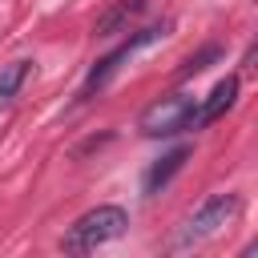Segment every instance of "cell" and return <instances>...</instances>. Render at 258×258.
Masks as SVG:
<instances>
[{"label":"cell","mask_w":258,"mask_h":258,"mask_svg":"<svg viewBox=\"0 0 258 258\" xmlns=\"http://www.w3.org/2000/svg\"><path fill=\"white\" fill-rule=\"evenodd\" d=\"M125 226H129V214H125L121 206H97V210L81 214V218L64 230L60 250H64V254H89V250H97V246L121 238Z\"/></svg>","instance_id":"7a4b0ae2"},{"label":"cell","mask_w":258,"mask_h":258,"mask_svg":"<svg viewBox=\"0 0 258 258\" xmlns=\"http://www.w3.org/2000/svg\"><path fill=\"white\" fill-rule=\"evenodd\" d=\"M145 8H149V0H113V4L97 16L93 36H117V32H129V28L141 20Z\"/></svg>","instance_id":"5b68a950"},{"label":"cell","mask_w":258,"mask_h":258,"mask_svg":"<svg viewBox=\"0 0 258 258\" xmlns=\"http://www.w3.org/2000/svg\"><path fill=\"white\" fill-rule=\"evenodd\" d=\"M234 101H238V77L218 81V85H214V93L198 105V129H202V125H210V121H218V117H222Z\"/></svg>","instance_id":"52a82bcc"},{"label":"cell","mask_w":258,"mask_h":258,"mask_svg":"<svg viewBox=\"0 0 258 258\" xmlns=\"http://www.w3.org/2000/svg\"><path fill=\"white\" fill-rule=\"evenodd\" d=\"M137 129L145 137H173L181 129H198V101L189 93H169L137 117Z\"/></svg>","instance_id":"277c9868"},{"label":"cell","mask_w":258,"mask_h":258,"mask_svg":"<svg viewBox=\"0 0 258 258\" xmlns=\"http://www.w3.org/2000/svg\"><path fill=\"white\" fill-rule=\"evenodd\" d=\"M214 60H222V44H206V48H198V52H194V56H189V60L177 69V77H181V81H189V77L206 73Z\"/></svg>","instance_id":"9c48e42d"},{"label":"cell","mask_w":258,"mask_h":258,"mask_svg":"<svg viewBox=\"0 0 258 258\" xmlns=\"http://www.w3.org/2000/svg\"><path fill=\"white\" fill-rule=\"evenodd\" d=\"M28 73H32V60H8V64H0V113L16 101V93L24 89Z\"/></svg>","instance_id":"ba28073f"},{"label":"cell","mask_w":258,"mask_h":258,"mask_svg":"<svg viewBox=\"0 0 258 258\" xmlns=\"http://www.w3.org/2000/svg\"><path fill=\"white\" fill-rule=\"evenodd\" d=\"M173 32V20H157V24H149V28H137L125 44H117L109 56H101L93 69H89V77H85V89H81V97H93V93H101L105 85H109V77L133 56V52H141V48H149V44H157V40H165Z\"/></svg>","instance_id":"3957f363"},{"label":"cell","mask_w":258,"mask_h":258,"mask_svg":"<svg viewBox=\"0 0 258 258\" xmlns=\"http://www.w3.org/2000/svg\"><path fill=\"white\" fill-rule=\"evenodd\" d=\"M189 157H194V145H173L169 153H161V157L145 169V194H161V189L173 181V173H177Z\"/></svg>","instance_id":"8992f818"},{"label":"cell","mask_w":258,"mask_h":258,"mask_svg":"<svg viewBox=\"0 0 258 258\" xmlns=\"http://www.w3.org/2000/svg\"><path fill=\"white\" fill-rule=\"evenodd\" d=\"M238 206H242L238 194H210V198H202V202L177 222V230H173V238L165 242V250H169V254H185V250L210 242L226 222H234Z\"/></svg>","instance_id":"6da1fadb"}]
</instances>
